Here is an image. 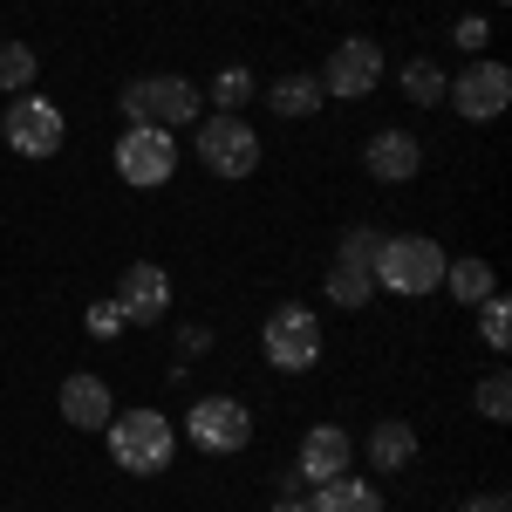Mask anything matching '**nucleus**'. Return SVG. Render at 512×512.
Wrapping results in <instances>:
<instances>
[{
  "mask_svg": "<svg viewBox=\"0 0 512 512\" xmlns=\"http://www.w3.org/2000/svg\"><path fill=\"white\" fill-rule=\"evenodd\" d=\"M103 437H110L117 472H130V478H158L164 465L178 458V417H164V410H151V403L117 410V417L103 424Z\"/></svg>",
  "mask_w": 512,
  "mask_h": 512,
  "instance_id": "f257e3e1",
  "label": "nucleus"
},
{
  "mask_svg": "<svg viewBox=\"0 0 512 512\" xmlns=\"http://www.w3.org/2000/svg\"><path fill=\"white\" fill-rule=\"evenodd\" d=\"M444 260H451V253H444L431 233H383L369 274H376V287H390L403 301H424V294L444 287Z\"/></svg>",
  "mask_w": 512,
  "mask_h": 512,
  "instance_id": "f03ea898",
  "label": "nucleus"
},
{
  "mask_svg": "<svg viewBox=\"0 0 512 512\" xmlns=\"http://www.w3.org/2000/svg\"><path fill=\"white\" fill-rule=\"evenodd\" d=\"M198 103H205V89L192 76H130L117 96L123 123H151V130H185L198 123Z\"/></svg>",
  "mask_w": 512,
  "mask_h": 512,
  "instance_id": "7ed1b4c3",
  "label": "nucleus"
},
{
  "mask_svg": "<svg viewBox=\"0 0 512 512\" xmlns=\"http://www.w3.org/2000/svg\"><path fill=\"white\" fill-rule=\"evenodd\" d=\"M178 437H192L205 458H239L253 444V410L239 396H192V410L178 417Z\"/></svg>",
  "mask_w": 512,
  "mask_h": 512,
  "instance_id": "20e7f679",
  "label": "nucleus"
},
{
  "mask_svg": "<svg viewBox=\"0 0 512 512\" xmlns=\"http://www.w3.org/2000/svg\"><path fill=\"white\" fill-rule=\"evenodd\" d=\"M390 76V55H383V41L369 35H349L328 48V62H321V96L328 103H362V96H376V82Z\"/></svg>",
  "mask_w": 512,
  "mask_h": 512,
  "instance_id": "39448f33",
  "label": "nucleus"
},
{
  "mask_svg": "<svg viewBox=\"0 0 512 512\" xmlns=\"http://www.w3.org/2000/svg\"><path fill=\"white\" fill-rule=\"evenodd\" d=\"M260 355L280 376H301L321 362V315H308V301H280L274 315L260 321Z\"/></svg>",
  "mask_w": 512,
  "mask_h": 512,
  "instance_id": "423d86ee",
  "label": "nucleus"
},
{
  "mask_svg": "<svg viewBox=\"0 0 512 512\" xmlns=\"http://www.w3.org/2000/svg\"><path fill=\"white\" fill-rule=\"evenodd\" d=\"M178 130H151V123H123L117 137V178L123 185H137V192H158L178 178Z\"/></svg>",
  "mask_w": 512,
  "mask_h": 512,
  "instance_id": "0eeeda50",
  "label": "nucleus"
},
{
  "mask_svg": "<svg viewBox=\"0 0 512 512\" xmlns=\"http://www.w3.org/2000/svg\"><path fill=\"white\" fill-rule=\"evenodd\" d=\"M260 158H267V144H260V130L246 117H219V110H212V117L198 123V164H205L212 178H226V185H233V178H253Z\"/></svg>",
  "mask_w": 512,
  "mask_h": 512,
  "instance_id": "6e6552de",
  "label": "nucleus"
},
{
  "mask_svg": "<svg viewBox=\"0 0 512 512\" xmlns=\"http://www.w3.org/2000/svg\"><path fill=\"white\" fill-rule=\"evenodd\" d=\"M0 137H7V151H21V158H55L62 144H69V117L35 96V89H21V96H7V117H0Z\"/></svg>",
  "mask_w": 512,
  "mask_h": 512,
  "instance_id": "1a4fd4ad",
  "label": "nucleus"
},
{
  "mask_svg": "<svg viewBox=\"0 0 512 512\" xmlns=\"http://www.w3.org/2000/svg\"><path fill=\"white\" fill-rule=\"evenodd\" d=\"M444 103H451L465 123L506 117V103H512V69H506V62H492V55H472V62H465V76H451Z\"/></svg>",
  "mask_w": 512,
  "mask_h": 512,
  "instance_id": "9d476101",
  "label": "nucleus"
},
{
  "mask_svg": "<svg viewBox=\"0 0 512 512\" xmlns=\"http://www.w3.org/2000/svg\"><path fill=\"white\" fill-rule=\"evenodd\" d=\"M123 308V321L130 328H158L164 315H171V274H164L158 260H130L117 274V294H110Z\"/></svg>",
  "mask_w": 512,
  "mask_h": 512,
  "instance_id": "9b49d317",
  "label": "nucleus"
},
{
  "mask_svg": "<svg viewBox=\"0 0 512 512\" xmlns=\"http://www.w3.org/2000/svg\"><path fill=\"white\" fill-rule=\"evenodd\" d=\"M294 472L308 478V485L355 472V437L342 431V424H308V437H301V451H294Z\"/></svg>",
  "mask_w": 512,
  "mask_h": 512,
  "instance_id": "f8f14e48",
  "label": "nucleus"
},
{
  "mask_svg": "<svg viewBox=\"0 0 512 512\" xmlns=\"http://www.w3.org/2000/svg\"><path fill=\"white\" fill-rule=\"evenodd\" d=\"M362 171H369L376 185H410V178L424 171V144H417L410 130H376V137L362 144Z\"/></svg>",
  "mask_w": 512,
  "mask_h": 512,
  "instance_id": "ddd939ff",
  "label": "nucleus"
},
{
  "mask_svg": "<svg viewBox=\"0 0 512 512\" xmlns=\"http://www.w3.org/2000/svg\"><path fill=\"white\" fill-rule=\"evenodd\" d=\"M417 424H403V417H383V424H369V437H362V458H369V472L376 478H396L417 465Z\"/></svg>",
  "mask_w": 512,
  "mask_h": 512,
  "instance_id": "4468645a",
  "label": "nucleus"
},
{
  "mask_svg": "<svg viewBox=\"0 0 512 512\" xmlns=\"http://www.w3.org/2000/svg\"><path fill=\"white\" fill-rule=\"evenodd\" d=\"M62 424H76V431H103L110 417H117V396H110V383L103 376H89V369H76L69 383H62Z\"/></svg>",
  "mask_w": 512,
  "mask_h": 512,
  "instance_id": "2eb2a0df",
  "label": "nucleus"
},
{
  "mask_svg": "<svg viewBox=\"0 0 512 512\" xmlns=\"http://www.w3.org/2000/svg\"><path fill=\"white\" fill-rule=\"evenodd\" d=\"M308 512H383V492L369 485V478H321V485H308Z\"/></svg>",
  "mask_w": 512,
  "mask_h": 512,
  "instance_id": "dca6fc26",
  "label": "nucleus"
},
{
  "mask_svg": "<svg viewBox=\"0 0 512 512\" xmlns=\"http://www.w3.org/2000/svg\"><path fill=\"white\" fill-rule=\"evenodd\" d=\"M321 294H328V308H342V315H362V308L376 301V274H369V267H355V260H328V274H321Z\"/></svg>",
  "mask_w": 512,
  "mask_h": 512,
  "instance_id": "f3484780",
  "label": "nucleus"
},
{
  "mask_svg": "<svg viewBox=\"0 0 512 512\" xmlns=\"http://www.w3.org/2000/svg\"><path fill=\"white\" fill-rule=\"evenodd\" d=\"M260 103H267L274 117L294 123V117H315L328 96H321V82H315V76H301V69H294V76H274V82H267V89H260Z\"/></svg>",
  "mask_w": 512,
  "mask_h": 512,
  "instance_id": "a211bd4d",
  "label": "nucleus"
},
{
  "mask_svg": "<svg viewBox=\"0 0 512 512\" xmlns=\"http://www.w3.org/2000/svg\"><path fill=\"white\" fill-rule=\"evenodd\" d=\"M444 294H451L458 308H478L485 294H499L492 260H478V253H465V260H444Z\"/></svg>",
  "mask_w": 512,
  "mask_h": 512,
  "instance_id": "6ab92c4d",
  "label": "nucleus"
},
{
  "mask_svg": "<svg viewBox=\"0 0 512 512\" xmlns=\"http://www.w3.org/2000/svg\"><path fill=\"white\" fill-rule=\"evenodd\" d=\"M396 89H403V103H417V110H444V89H451V76L437 69L431 55H410V62L396 69Z\"/></svg>",
  "mask_w": 512,
  "mask_h": 512,
  "instance_id": "aec40b11",
  "label": "nucleus"
},
{
  "mask_svg": "<svg viewBox=\"0 0 512 512\" xmlns=\"http://www.w3.org/2000/svg\"><path fill=\"white\" fill-rule=\"evenodd\" d=\"M253 96H260V82H253V69H239V62H233V69H219V76H212V89H205V103H212L219 117H239Z\"/></svg>",
  "mask_w": 512,
  "mask_h": 512,
  "instance_id": "412c9836",
  "label": "nucleus"
},
{
  "mask_svg": "<svg viewBox=\"0 0 512 512\" xmlns=\"http://www.w3.org/2000/svg\"><path fill=\"white\" fill-rule=\"evenodd\" d=\"M35 76H41L35 48H28V41H0V89L21 96V89H35Z\"/></svg>",
  "mask_w": 512,
  "mask_h": 512,
  "instance_id": "4be33fe9",
  "label": "nucleus"
},
{
  "mask_svg": "<svg viewBox=\"0 0 512 512\" xmlns=\"http://www.w3.org/2000/svg\"><path fill=\"white\" fill-rule=\"evenodd\" d=\"M472 410L485 417V424H506V417H512V376H506V369H485V376H478Z\"/></svg>",
  "mask_w": 512,
  "mask_h": 512,
  "instance_id": "5701e85b",
  "label": "nucleus"
},
{
  "mask_svg": "<svg viewBox=\"0 0 512 512\" xmlns=\"http://www.w3.org/2000/svg\"><path fill=\"white\" fill-rule=\"evenodd\" d=\"M472 315H478V335H485V349L506 355V349H512V301H506V294H485Z\"/></svg>",
  "mask_w": 512,
  "mask_h": 512,
  "instance_id": "b1692460",
  "label": "nucleus"
},
{
  "mask_svg": "<svg viewBox=\"0 0 512 512\" xmlns=\"http://www.w3.org/2000/svg\"><path fill=\"white\" fill-rule=\"evenodd\" d=\"M376 246H383V233H376V226H349V233H342V246H335V260L369 267V260H376Z\"/></svg>",
  "mask_w": 512,
  "mask_h": 512,
  "instance_id": "393cba45",
  "label": "nucleus"
},
{
  "mask_svg": "<svg viewBox=\"0 0 512 512\" xmlns=\"http://www.w3.org/2000/svg\"><path fill=\"white\" fill-rule=\"evenodd\" d=\"M123 328H130V321H123L117 301H89V335H96V342H117Z\"/></svg>",
  "mask_w": 512,
  "mask_h": 512,
  "instance_id": "a878e982",
  "label": "nucleus"
},
{
  "mask_svg": "<svg viewBox=\"0 0 512 512\" xmlns=\"http://www.w3.org/2000/svg\"><path fill=\"white\" fill-rule=\"evenodd\" d=\"M451 41H458L465 55H485V41H492V21H485V14H458V28H451Z\"/></svg>",
  "mask_w": 512,
  "mask_h": 512,
  "instance_id": "bb28decb",
  "label": "nucleus"
},
{
  "mask_svg": "<svg viewBox=\"0 0 512 512\" xmlns=\"http://www.w3.org/2000/svg\"><path fill=\"white\" fill-rule=\"evenodd\" d=\"M212 349V328H205V321H185V328H178V355H205Z\"/></svg>",
  "mask_w": 512,
  "mask_h": 512,
  "instance_id": "cd10ccee",
  "label": "nucleus"
},
{
  "mask_svg": "<svg viewBox=\"0 0 512 512\" xmlns=\"http://www.w3.org/2000/svg\"><path fill=\"white\" fill-rule=\"evenodd\" d=\"M458 512H512V499H506V492H472Z\"/></svg>",
  "mask_w": 512,
  "mask_h": 512,
  "instance_id": "c85d7f7f",
  "label": "nucleus"
},
{
  "mask_svg": "<svg viewBox=\"0 0 512 512\" xmlns=\"http://www.w3.org/2000/svg\"><path fill=\"white\" fill-rule=\"evenodd\" d=\"M274 492H280V499H301V492H308V478L294 472V465H280V472H274Z\"/></svg>",
  "mask_w": 512,
  "mask_h": 512,
  "instance_id": "c756f323",
  "label": "nucleus"
},
{
  "mask_svg": "<svg viewBox=\"0 0 512 512\" xmlns=\"http://www.w3.org/2000/svg\"><path fill=\"white\" fill-rule=\"evenodd\" d=\"M267 512H308V492H301V499H274Z\"/></svg>",
  "mask_w": 512,
  "mask_h": 512,
  "instance_id": "7c9ffc66",
  "label": "nucleus"
}]
</instances>
